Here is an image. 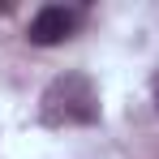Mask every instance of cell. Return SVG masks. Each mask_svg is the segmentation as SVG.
<instances>
[{
    "label": "cell",
    "mask_w": 159,
    "mask_h": 159,
    "mask_svg": "<svg viewBox=\"0 0 159 159\" xmlns=\"http://www.w3.org/2000/svg\"><path fill=\"white\" fill-rule=\"evenodd\" d=\"M39 120L48 129H73V125H99V86L90 73L65 69L56 73L39 95Z\"/></svg>",
    "instance_id": "1"
},
{
    "label": "cell",
    "mask_w": 159,
    "mask_h": 159,
    "mask_svg": "<svg viewBox=\"0 0 159 159\" xmlns=\"http://www.w3.org/2000/svg\"><path fill=\"white\" fill-rule=\"evenodd\" d=\"M73 30H78V13H73V9H65V4H43V9L30 17L26 39L34 48H56V43H65Z\"/></svg>",
    "instance_id": "2"
},
{
    "label": "cell",
    "mask_w": 159,
    "mask_h": 159,
    "mask_svg": "<svg viewBox=\"0 0 159 159\" xmlns=\"http://www.w3.org/2000/svg\"><path fill=\"white\" fill-rule=\"evenodd\" d=\"M155 112H159V90H155Z\"/></svg>",
    "instance_id": "3"
}]
</instances>
